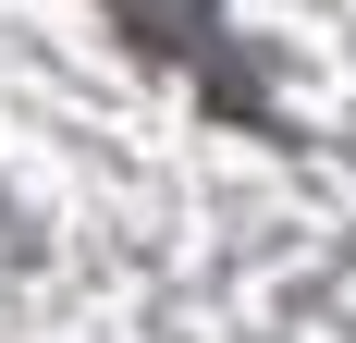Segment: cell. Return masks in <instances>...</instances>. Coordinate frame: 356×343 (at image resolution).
Returning a JSON list of instances; mask_svg holds the SVG:
<instances>
[{
  "instance_id": "obj_1",
  "label": "cell",
  "mask_w": 356,
  "mask_h": 343,
  "mask_svg": "<svg viewBox=\"0 0 356 343\" xmlns=\"http://www.w3.org/2000/svg\"><path fill=\"white\" fill-rule=\"evenodd\" d=\"M111 12H123V25H136L147 49H197L209 74H234V62L209 49V0H111Z\"/></svg>"
}]
</instances>
